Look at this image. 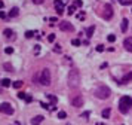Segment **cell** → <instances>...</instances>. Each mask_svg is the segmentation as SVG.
I'll return each instance as SVG.
<instances>
[{"label":"cell","instance_id":"1","mask_svg":"<svg viewBox=\"0 0 132 125\" xmlns=\"http://www.w3.org/2000/svg\"><path fill=\"white\" fill-rule=\"evenodd\" d=\"M110 95H111V89L106 85H100L97 89H95V97L100 98V100H107Z\"/></svg>","mask_w":132,"mask_h":125},{"label":"cell","instance_id":"2","mask_svg":"<svg viewBox=\"0 0 132 125\" xmlns=\"http://www.w3.org/2000/svg\"><path fill=\"white\" fill-rule=\"evenodd\" d=\"M79 82H80L79 72L76 70V69L70 70V73H68V87H70V88H76V87L79 85Z\"/></svg>","mask_w":132,"mask_h":125},{"label":"cell","instance_id":"3","mask_svg":"<svg viewBox=\"0 0 132 125\" xmlns=\"http://www.w3.org/2000/svg\"><path fill=\"white\" fill-rule=\"evenodd\" d=\"M129 107H132V98L128 97V95H125V97H122L119 101V110H120V113H128Z\"/></svg>","mask_w":132,"mask_h":125},{"label":"cell","instance_id":"4","mask_svg":"<svg viewBox=\"0 0 132 125\" xmlns=\"http://www.w3.org/2000/svg\"><path fill=\"white\" fill-rule=\"evenodd\" d=\"M39 82L43 87H49V85H51V72H49V69L42 70V73L39 75Z\"/></svg>","mask_w":132,"mask_h":125},{"label":"cell","instance_id":"5","mask_svg":"<svg viewBox=\"0 0 132 125\" xmlns=\"http://www.w3.org/2000/svg\"><path fill=\"white\" fill-rule=\"evenodd\" d=\"M102 16H104V19H111L113 18V8H111V5H104Z\"/></svg>","mask_w":132,"mask_h":125},{"label":"cell","instance_id":"6","mask_svg":"<svg viewBox=\"0 0 132 125\" xmlns=\"http://www.w3.org/2000/svg\"><path fill=\"white\" fill-rule=\"evenodd\" d=\"M59 30L62 31H74V25L68 21H61L59 22Z\"/></svg>","mask_w":132,"mask_h":125},{"label":"cell","instance_id":"7","mask_svg":"<svg viewBox=\"0 0 132 125\" xmlns=\"http://www.w3.org/2000/svg\"><path fill=\"white\" fill-rule=\"evenodd\" d=\"M0 112L4 113V115H12V113H13V107L10 106L9 103H2V104H0Z\"/></svg>","mask_w":132,"mask_h":125},{"label":"cell","instance_id":"8","mask_svg":"<svg viewBox=\"0 0 132 125\" xmlns=\"http://www.w3.org/2000/svg\"><path fill=\"white\" fill-rule=\"evenodd\" d=\"M53 5H55V9H57V14L58 15L64 14V0H55Z\"/></svg>","mask_w":132,"mask_h":125},{"label":"cell","instance_id":"9","mask_svg":"<svg viewBox=\"0 0 132 125\" xmlns=\"http://www.w3.org/2000/svg\"><path fill=\"white\" fill-rule=\"evenodd\" d=\"M71 104H73V107H82L83 106V97H82V95H76V97L71 100Z\"/></svg>","mask_w":132,"mask_h":125},{"label":"cell","instance_id":"10","mask_svg":"<svg viewBox=\"0 0 132 125\" xmlns=\"http://www.w3.org/2000/svg\"><path fill=\"white\" fill-rule=\"evenodd\" d=\"M123 46L126 48V51L132 52V37H126L125 42H123Z\"/></svg>","mask_w":132,"mask_h":125},{"label":"cell","instance_id":"11","mask_svg":"<svg viewBox=\"0 0 132 125\" xmlns=\"http://www.w3.org/2000/svg\"><path fill=\"white\" fill-rule=\"evenodd\" d=\"M131 81H132V72H129L128 75H125L122 79H120L119 83H128V82H131Z\"/></svg>","mask_w":132,"mask_h":125},{"label":"cell","instance_id":"12","mask_svg":"<svg viewBox=\"0 0 132 125\" xmlns=\"http://www.w3.org/2000/svg\"><path fill=\"white\" fill-rule=\"evenodd\" d=\"M3 34H4V37H6V39H12L13 31L10 30V28H4V30H3Z\"/></svg>","mask_w":132,"mask_h":125},{"label":"cell","instance_id":"13","mask_svg":"<svg viewBox=\"0 0 132 125\" xmlns=\"http://www.w3.org/2000/svg\"><path fill=\"white\" fill-rule=\"evenodd\" d=\"M18 14H19L18 8H12V9H10V12H9V18H15V16H18Z\"/></svg>","mask_w":132,"mask_h":125},{"label":"cell","instance_id":"14","mask_svg":"<svg viewBox=\"0 0 132 125\" xmlns=\"http://www.w3.org/2000/svg\"><path fill=\"white\" fill-rule=\"evenodd\" d=\"M110 115H111V109H110V107H107V109L102 110V118H104V119H108Z\"/></svg>","mask_w":132,"mask_h":125},{"label":"cell","instance_id":"15","mask_svg":"<svg viewBox=\"0 0 132 125\" xmlns=\"http://www.w3.org/2000/svg\"><path fill=\"white\" fill-rule=\"evenodd\" d=\"M42 121H43V116H34V118L31 119V124L33 125H39Z\"/></svg>","mask_w":132,"mask_h":125},{"label":"cell","instance_id":"16","mask_svg":"<svg viewBox=\"0 0 132 125\" xmlns=\"http://www.w3.org/2000/svg\"><path fill=\"white\" fill-rule=\"evenodd\" d=\"M93 31H95V25H91V27L86 30V36H88V39L93 36Z\"/></svg>","mask_w":132,"mask_h":125},{"label":"cell","instance_id":"17","mask_svg":"<svg viewBox=\"0 0 132 125\" xmlns=\"http://www.w3.org/2000/svg\"><path fill=\"white\" fill-rule=\"evenodd\" d=\"M120 28H122V31L125 33L126 30H128V19H126V18H123L122 19V24H120Z\"/></svg>","mask_w":132,"mask_h":125},{"label":"cell","instance_id":"18","mask_svg":"<svg viewBox=\"0 0 132 125\" xmlns=\"http://www.w3.org/2000/svg\"><path fill=\"white\" fill-rule=\"evenodd\" d=\"M0 85H2V87H4V88H8V87H10V85H12V82H10V79H2Z\"/></svg>","mask_w":132,"mask_h":125},{"label":"cell","instance_id":"19","mask_svg":"<svg viewBox=\"0 0 132 125\" xmlns=\"http://www.w3.org/2000/svg\"><path fill=\"white\" fill-rule=\"evenodd\" d=\"M22 85H24V83H22V81H16V82H12V87H13L15 89H19L21 87H22Z\"/></svg>","mask_w":132,"mask_h":125},{"label":"cell","instance_id":"20","mask_svg":"<svg viewBox=\"0 0 132 125\" xmlns=\"http://www.w3.org/2000/svg\"><path fill=\"white\" fill-rule=\"evenodd\" d=\"M119 3L122 6H129V5H132V0H119Z\"/></svg>","mask_w":132,"mask_h":125},{"label":"cell","instance_id":"21","mask_svg":"<svg viewBox=\"0 0 132 125\" xmlns=\"http://www.w3.org/2000/svg\"><path fill=\"white\" fill-rule=\"evenodd\" d=\"M48 98H49L51 103H57V101H58V98L55 97V95H52V94H48Z\"/></svg>","mask_w":132,"mask_h":125},{"label":"cell","instance_id":"22","mask_svg":"<svg viewBox=\"0 0 132 125\" xmlns=\"http://www.w3.org/2000/svg\"><path fill=\"white\" fill-rule=\"evenodd\" d=\"M58 118L59 119H65V118H67V113H65L64 110H59L58 112Z\"/></svg>","mask_w":132,"mask_h":125},{"label":"cell","instance_id":"23","mask_svg":"<svg viewBox=\"0 0 132 125\" xmlns=\"http://www.w3.org/2000/svg\"><path fill=\"white\" fill-rule=\"evenodd\" d=\"M76 18H77V19H83L85 18V10H80V12L76 15Z\"/></svg>","mask_w":132,"mask_h":125},{"label":"cell","instance_id":"24","mask_svg":"<svg viewBox=\"0 0 132 125\" xmlns=\"http://www.w3.org/2000/svg\"><path fill=\"white\" fill-rule=\"evenodd\" d=\"M80 40H79V39H73V40H71V45H73V46H80Z\"/></svg>","mask_w":132,"mask_h":125},{"label":"cell","instance_id":"25","mask_svg":"<svg viewBox=\"0 0 132 125\" xmlns=\"http://www.w3.org/2000/svg\"><path fill=\"white\" fill-rule=\"evenodd\" d=\"M74 10H76V6H74V5H73V6H70V8H68V10H67V14H68V15H73V14H74Z\"/></svg>","mask_w":132,"mask_h":125},{"label":"cell","instance_id":"26","mask_svg":"<svg viewBox=\"0 0 132 125\" xmlns=\"http://www.w3.org/2000/svg\"><path fill=\"white\" fill-rule=\"evenodd\" d=\"M34 34H36L34 31H27V33H25V37H27V39H31V37L34 36Z\"/></svg>","mask_w":132,"mask_h":125},{"label":"cell","instance_id":"27","mask_svg":"<svg viewBox=\"0 0 132 125\" xmlns=\"http://www.w3.org/2000/svg\"><path fill=\"white\" fill-rule=\"evenodd\" d=\"M107 40L108 42H114V40H116V36H114V34H108L107 36Z\"/></svg>","mask_w":132,"mask_h":125},{"label":"cell","instance_id":"28","mask_svg":"<svg viewBox=\"0 0 132 125\" xmlns=\"http://www.w3.org/2000/svg\"><path fill=\"white\" fill-rule=\"evenodd\" d=\"M95 51H97V52H102V51H104V45H97Z\"/></svg>","mask_w":132,"mask_h":125},{"label":"cell","instance_id":"29","mask_svg":"<svg viewBox=\"0 0 132 125\" xmlns=\"http://www.w3.org/2000/svg\"><path fill=\"white\" fill-rule=\"evenodd\" d=\"M53 51H55V52H61V45L57 43V45L53 46Z\"/></svg>","mask_w":132,"mask_h":125},{"label":"cell","instance_id":"30","mask_svg":"<svg viewBox=\"0 0 132 125\" xmlns=\"http://www.w3.org/2000/svg\"><path fill=\"white\" fill-rule=\"evenodd\" d=\"M4 52H6L8 55H10V54H13V48H10V46H8L6 49H4Z\"/></svg>","mask_w":132,"mask_h":125},{"label":"cell","instance_id":"31","mask_svg":"<svg viewBox=\"0 0 132 125\" xmlns=\"http://www.w3.org/2000/svg\"><path fill=\"white\" fill-rule=\"evenodd\" d=\"M82 5H83L82 0H76V2H74V6H76V8H82Z\"/></svg>","mask_w":132,"mask_h":125},{"label":"cell","instance_id":"32","mask_svg":"<svg viewBox=\"0 0 132 125\" xmlns=\"http://www.w3.org/2000/svg\"><path fill=\"white\" fill-rule=\"evenodd\" d=\"M4 69H6L8 72H13V70H12V66H10L9 62H6V64H4Z\"/></svg>","mask_w":132,"mask_h":125},{"label":"cell","instance_id":"33","mask_svg":"<svg viewBox=\"0 0 132 125\" xmlns=\"http://www.w3.org/2000/svg\"><path fill=\"white\" fill-rule=\"evenodd\" d=\"M8 16H9V15H6L4 12H2V10H0V18H2V19H6Z\"/></svg>","mask_w":132,"mask_h":125},{"label":"cell","instance_id":"34","mask_svg":"<svg viewBox=\"0 0 132 125\" xmlns=\"http://www.w3.org/2000/svg\"><path fill=\"white\" fill-rule=\"evenodd\" d=\"M48 40H49V42H53V40H55V34H53V33H52V34H49Z\"/></svg>","mask_w":132,"mask_h":125},{"label":"cell","instance_id":"35","mask_svg":"<svg viewBox=\"0 0 132 125\" xmlns=\"http://www.w3.org/2000/svg\"><path fill=\"white\" fill-rule=\"evenodd\" d=\"M89 115H91V112H83L82 113V118H89Z\"/></svg>","mask_w":132,"mask_h":125},{"label":"cell","instance_id":"36","mask_svg":"<svg viewBox=\"0 0 132 125\" xmlns=\"http://www.w3.org/2000/svg\"><path fill=\"white\" fill-rule=\"evenodd\" d=\"M25 101H27V103H31V101H33V97H31V95H27V97H25Z\"/></svg>","mask_w":132,"mask_h":125},{"label":"cell","instance_id":"37","mask_svg":"<svg viewBox=\"0 0 132 125\" xmlns=\"http://www.w3.org/2000/svg\"><path fill=\"white\" fill-rule=\"evenodd\" d=\"M18 97H19V98H24V100H25L27 94H25V92H19V94H18Z\"/></svg>","mask_w":132,"mask_h":125},{"label":"cell","instance_id":"38","mask_svg":"<svg viewBox=\"0 0 132 125\" xmlns=\"http://www.w3.org/2000/svg\"><path fill=\"white\" fill-rule=\"evenodd\" d=\"M49 21H51V24H53V22H57V21H58V18H57V16H52V18L49 19Z\"/></svg>","mask_w":132,"mask_h":125},{"label":"cell","instance_id":"39","mask_svg":"<svg viewBox=\"0 0 132 125\" xmlns=\"http://www.w3.org/2000/svg\"><path fill=\"white\" fill-rule=\"evenodd\" d=\"M40 106L43 107V109H51V107H49V106H48L46 103H40Z\"/></svg>","mask_w":132,"mask_h":125},{"label":"cell","instance_id":"40","mask_svg":"<svg viewBox=\"0 0 132 125\" xmlns=\"http://www.w3.org/2000/svg\"><path fill=\"white\" fill-rule=\"evenodd\" d=\"M40 52V46H34V54H39Z\"/></svg>","mask_w":132,"mask_h":125},{"label":"cell","instance_id":"41","mask_svg":"<svg viewBox=\"0 0 132 125\" xmlns=\"http://www.w3.org/2000/svg\"><path fill=\"white\" fill-rule=\"evenodd\" d=\"M33 3H36V5H40V3H43V0H33Z\"/></svg>","mask_w":132,"mask_h":125},{"label":"cell","instance_id":"42","mask_svg":"<svg viewBox=\"0 0 132 125\" xmlns=\"http://www.w3.org/2000/svg\"><path fill=\"white\" fill-rule=\"evenodd\" d=\"M3 5H4V3H3V0H0V9L3 8Z\"/></svg>","mask_w":132,"mask_h":125},{"label":"cell","instance_id":"43","mask_svg":"<svg viewBox=\"0 0 132 125\" xmlns=\"http://www.w3.org/2000/svg\"><path fill=\"white\" fill-rule=\"evenodd\" d=\"M97 125H104V124H100V122H98V124H97Z\"/></svg>","mask_w":132,"mask_h":125},{"label":"cell","instance_id":"44","mask_svg":"<svg viewBox=\"0 0 132 125\" xmlns=\"http://www.w3.org/2000/svg\"><path fill=\"white\" fill-rule=\"evenodd\" d=\"M67 125H71V124H67Z\"/></svg>","mask_w":132,"mask_h":125},{"label":"cell","instance_id":"45","mask_svg":"<svg viewBox=\"0 0 132 125\" xmlns=\"http://www.w3.org/2000/svg\"><path fill=\"white\" fill-rule=\"evenodd\" d=\"M131 12H132V10H131Z\"/></svg>","mask_w":132,"mask_h":125}]
</instances>
